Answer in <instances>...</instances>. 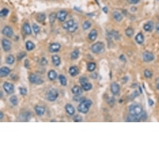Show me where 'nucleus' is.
<instances>
[{"mask_svg":"<svg viewBox=\"0 0 159 159\" xmlns=\"http://www.w3.org/2000/svg\"><path fill=\"white\" fill-rule=\"evenodd\" d=\"M93 104V102L90 99H84L81 102L77 107V110L82 113H87Z\"/></svg>","mask_w":159,"mask_h":159,"instance_id":"f257e3e1","label":"nucleus"},{"mask_svg":"<svg viewBox=\"0 0 159 159\" xmlns=\"http://www.w3.org/2000/svg\"><path fill=\"white\" fill-rule=\"evenodd\" d=\"M143 112V108L139 104L135 103L129 107V113L132 116H139Z\"/></svg>","mask_w":159,"mask_h":159,"instance_id":"f03ea898","label":"nucleus"},{"mask_svg":"<svg viewBox=\"0 0 159 159\" xmlns=\"http://www.w3.org/2000/svg\"><path fill=\"white\" fill-rule=\"evenodd\" d=\"M92 51L95 54H100L104 51V44L102 42H97L94 44L91 48Z\"/></svg>","mask_w":159,"mask_h":159,"instance_id":"7ed1b4c3","label":"nucleus"},{"mask_svg":"<svg viewBox=\"0 0 159 159\" xmlns=\"http://www.w3.org/2000/svg\"><path fill=\"white\" fill-rule=\"evenodd\" d=\"M59 96V93L58 91L55 89H52L48 92L47 94V99L50 102H54L58 99Z\"/></svg>","mask_w":159,"mask_h":159,"instance_id":"20e7f679","label":"nucleus"},{"mask_svg":"<svg viewBox=\"0 0 159 159\" xmlns=\"http://www.w3.org/2000/svg\"><path fill=\"white\" fill-rule=\"evenodd\" d=\"M29 81L31 84L36 85L41 84L44 82V81L39 76H37L35 74H31L30 76H29Z\"/></svg>","mask_w":159,"mask_h":159,"instance_id":"39448f33","label":"nucleus"},{"mask_svg":"<svg viewBox=\"0 0 159 159\" xmlns=\"http://www.w3.org/2000/svg\"><path fill=\"white\" fill-rule=\"evenodd\" d=\"M142 58L144 62H149L152 61L154 60L155 59V56L152 52L149 51H145L143 53Z\"/></svg>","mask_w":159,"mask_h":159,"instance_id":"423d86ee","label":"nucleus"},{"mask_svg":"<svg viewBox=\"0 0 159 159\" xmlns=\"http://www.w3.org/2000/svg\"><path fill=\"white\" fill-rule=\"evenodd\" d=\"M3 87L4 90L8 94H11L12 93H13L15 87H14V85L13 84L10 83V82H6L3 84Z\"/></svg>","mask_w":159,"mask_h":159,"instance_id":"0eeeda50","label":"nucleus"},{"mask_svg":"<svg viewBox=\"0 0 159 159\" xmlns=\"http://www.w3.org/2000/svg\"><path fill=\"white\" fill-rule=\"evenodd\" d=\"M2 33L3 35L8 37V38H11V37L13 36L14 32L13 31V29L10 26H6L3 28V29Z\"/></svg>","mask_w":159,"mask_h":159,"instance_id":"6e6552de","label":"nucleus"},{"mask_svg":"<svg viewBox=\"0 0 159 159\" xmlns=\"http://www.w3.org/2000/svg\"><path fill=\"white\" fill-rule=\"evenodd\" d=\"M120 86L117 83V82H113L110 85V90H111L112 93L113 94V95H117L120 92Z\"/></svg>","mask_w":159,"mask_h":159,"instance_id":"1a4fd4ad","label":"nucleus"},{"mask_svg":"<svg viewBox=\"0 0 159 159\" xmlns=\"http://www.w3.org/2000/svg\"><path fill=\"white\" fill-rule=\"evenodd\" d=\"M3 49L5 52H8L11 49V42L6 39H3L2 40Z\"/></svg>","mask_w":159,"mask_h":159,"instance_id":"9d476101","label":"nucleus"},{"mask_svg":"<svg viewBox=\"0 0 159 159\" xmlns=\"http://www.w3.org/2000/svg\"><path fill=\"white\" fill-rule=\"evenodd\" d=\"M61 49V44L58 43V42H54V43L51 44L49 47V51L50 52L54 53V52H57L59 51Z\"/></svg>","mask_w":159,"mask_h":159,"instance_id":"9b49d317","label":"nucleus"},{"mask_svg":"<svg viewBox=\"0 0 159 159\" xmlns=\"http://www.w3.org/2000/svg\"><path fill=\"white\" fill-rule=\"evenodd\" d=\"M67 16V13L66 11L61 10L57 13V19L61 22H64L66 20Z\"/></svg>","mask_w":159,"mask_h":159,"instance_id":"f8f14e48","label":"nucleus"},{"mask_svg":"<svg viewBox=\"0 0 159 159\" xmlns=\"http://www.w3.org/2000/svg\"><path fill=\"white\" fill-rule=\"evenodd\" d=\"M11 72V70L8 67H3L0 69V76L1 77H5L9 76Z\"/></svg>","mask_w":159,"mask_h":159,"instance_id":"ddd939ff","label":"nucleus"},{"mask_svg":"<svg viewBox=\"0 0 159 159\" xmlns=\"http://www.w3.org/2000/svg\"><path fill=\"white\" fill-rule=\"evenodd\" d=\"M35 110L37 116H42L44 114L46 109H45L44 107H42V106H36L35 107Z\"/></svg>","mask_w":159,"mask_h":159,"instance_id":"4468645a","label":"nucleus"},{"mask_svg":"<svg viewBox=\"0 0 159 159\" xmlns=\"http://www.w3.org/2000/svg\"><path fill=\"white\" fill-rule=\"evenodd\" d=\"M65 109H66L67 113L69 116H73L75 113V109L74 106L71 104H67L65 106Z\"/></svg>","mask_w":159,"mask_h":159,"instance_id":"2eb2a0df","label":"nucleus"},{"mask_svg":"<svg viewBox=\"0 0 159 159\" xmlns=\"http://www.w3.org/2000/svg\"><path fill=\"white\" fill-rule=\"evenodd\" d=\"M69 73L72 77H75L79 74V69L77 66H71L69 69Z\"/></svg>","mask_w":159,"mask_h":159,"instance_id":"dca6fc26","label":"nucleus"},{"mask_svg":"<svg viewBox=\"0 0 159 159\" xmlns=\"http://www.w3.org/2000/svg\"><path fill=\"white\" fill-rule=\"evenodd\" d=\"M72 93L74 95H81L83 93V89L78 86H75L72 88Z\"/></svg>","mask_w":159,"mask_h":159,"instance_id":"f3484780","label":"nucleus"},{"mask_svg":"<svg viewBox=\"0 0 159 159\" xmlns=\"http://www.w3.org/2000/svg\"><path fill=\"white\" fill-rule=\"evenodd\" d=\"M52 62L53 64L55 66H59L60 65L61 61V58L58 55H54L52 56Z\"/></svg>","mask_w":159,"mask_h":159,"instance_id":"a211bd4d","label":"nucleus"},{"mask_svg":"<svg viewBox=\"0 0 159 159\" xmlns=\"http://www.w3.org/2000/svg\"><path fill=\"white\" fill-rule=\"evenodd\" d=\"M48 76L49 80L53 81L56 80L57 77H58V74H57V72L54 70H51L48 72Z\"/></svg>","mask_w":159,"mask_h":159,"instance_id":"6ab92c4d","label":"nucleus"},{"mask_svg":"<svg viewBox=\"0 0 159 159\" xmlns=\"http://www.w3.org/2000/svg\"><path fill=\"white\" fill-rule=\"evenodd\" d=\"M144 30L147 32H150V31H152L154 29V23L152 21H149V22H147L144 25Z\"/></svg>","mask_w":159,"mask_h":159,"instance_id":"aec40b11","label":"nucleus"},{"mask_svg":"<svg viewBox=\"0 0 159 159\" xmlns=\"http://www.w3.org/2000/svg\"><path fill=\"white\" fill-rule=\"evenodd\" d=\"M127 122H140V119L139 116H132V115H129L127 118Z\"/></svg>","mask_w":159,"mask_h":159,"instance_id":"412c9836","label":"nucleus"},{"mask_svg":"<svg viewBox=\"0 0 159 159\" xmlns=\"http://www.w3.org/2000/svg\"><path fill=\"white\" fill-rule=\"evenodd\" d=\"M97 37V31L96 29H93L90 31L89 34V38L90 41H94L96 39Z\"/></svg>","mask_w":159,"mask_h":159,"instance_id":"4be33fe9","label":"nucleus"},{"mask_svg":"<svg viewBox=\"0 0 159 159\" xmlns=\"http://www.w3.org/2000/svg\"><path fill=\"white\" fill-rule=\"evenodd\" d=\"M75 23L73 19H69L67 21L64 22V23L62 25V28L65 29H68L70 27H71Z\"/></svg>","mask_w":159,"mask_h":159,"instance_id":"5701e85b","label":"nucleus"},{"mask_svg":"<svg viewBox=\"0 0 159 159\" xmlns=\"http://www.w3.org/2000/svg\"><path fill=\"white\" fill-rule=\"evenodd\" d=\"M23 31L27 35H30L31 34V29L30 25L28 22H25L23 25Z\"/></svg>","mask_w":159,"mask_h":159,"instance_id":"b1692460","label":"nucleus"},{"mask_svg":"<svg viewBox=\"0 0 159 159\" xmlns=\"http://www.w3.org/2000/svg\"><path fill=\"white\" fill-rule=\"evenodd\" d=\"M46 18V16L44 13H38L36 16V20L38 22H42L43 21H45Z\"/></svg>","mask_w":159,"mask_h":159,"instance_id":"393cba45","label":"nucleus"},{"mask_svg":"<svg viewBox=\"0 0 159 159\" xmlns=\"http://www.w3.org/2000/svg\"><path fill=\"white\" fill-rule=\"evenodd\" d=\"M135 41L137 43L139 44H141L144 41V36L142 33L137 34V36H135Z\"/></svg>","mask_w":159,"mask_h":159,"instance_id":"a878e982","label":"nucleus"},{"mask_svg":"<svg viewBox=\"0 0 159 159\" xmlns=\"http://www.w3.org/2000/svg\"><path fill=\"white\" fill-rule=\"evenodd\" d=\"M15 61V58L14 56H13L12 54H9V56H8L6 58V62L8 64H14V62Z\"/></svg>","mask_w":159,"mask_h":159,"instance_id":"bb28decb","label":"nucleus"},{"mask_svg":"<svg viewBox=\"0 0 159 159\" xmlns=\"http://www.w3.org/2000/svg\"><path fill=\"white\" fill-rule=\"evenodd\" d=\"M26 48L28 51H30L33 50L35 48V44L31 41H27L26 43Z\"/></svg>","mask_w":159,"mask_h":159,"instance_id":"cd10ccee","label":"nucleus"},{"mask_svg":"<svg viewBox=\"0 0 159 159\" xmlns=\"http://www.w3.org/2000/svg\"><path fill=\"white\" fill-rule=\"evenodd\" d=\"M109 35L111 36L112 39L113 38L116 40H120V35L117 31H112V32H109Z\"/></svg>","mask_w":159,"mask_h":159,"instance_id":"c85d7f7f","label":"nucleus"},{"mask_svg":"<svg viewBox=\"0 0 159 159\" xmlns=\"http://www.w3.org/2000/svg\"><path fill=\"white\" fill-rule=\"evenodd\" d=\"M82 89H83V90H85V91H89V90H90V89H92V88H93V85H92L90 82H86V83L84 84L83 85H82Z\"/></svg>","mask_w":159,"mask_h":159,"instance_id":"c756f323","label":"nucleus"},{"mask_svg":"<svg viewBox=\"0 0 159 159\" xmlns=\"http://www.w3.org/2000/svg\"><path fill=\"white\" fill-rule=\"evenodd\" d=\"M113 18H114V19L117 21H119V22L121 21L123 18L122 15L120 13L117 12V11H115V12L113 13Z\"/></svg>","mask_w":159,"mask_h":159,"instance_id":"7c9ffc66","label":"nucleus"},{"mask_svg":"<svg viewBox=\"0 0 159 159\" xmlns=\"http://www.w3.org/2000/svg\"><path fill=\"white\" fill-rule=\"evenodd\" d=\"M59 81H60L61 84L62 86H66L67 85V79L64 75L61 74L59 76Z\"/></svg>","mask_w":159,"mask_h":159,"instance_id":"2f4dec72","label":"nucleus"},{"mask_svg":"<svg viewBox=\"0 0 159 159\" xmlns=\"http://www.w3.org/2000/svg\"><path fill=\"white\" fill-rule=\"evenodd\" d=\"M96 64L95 62H89L87 64V71L89 72H93L96 69Z\"/></svg>","mask_w":159,"mask_h":159,"instance_id":"473e14b6","label":"nucleus"},{"mask_svg":"<svg viewBox=\"0 0 159 159\" xmlns=\"http://www.w3.org/2000/svg\"><path fill=\"white\" fill-rule=\"evenodd\" d=\"M9 101H10L11 104L15 106H17L18 104V99L16 96H11L10 99H9Z\"/></svg>","mask_w":159,"mask_h":159,"instance_id":"72a5a7b5","label":"nucleus"},{"mask_svg":"<svg viewBox=\"0 0 159 159\" xmlns=\"http://www.w3.org/2000/svg\"><path fill=\"white\" fill-rule=\"evenodd\" d=\"M31 113L28 112H25L23 113V116H22V118H21V121H28V120L30 119L31 117Z\"/></svg>","mask_w":159,"mask_h":159,"instance_id":"f704fd0d","label":"nucleus"},{"mask_svg":"<svg viewBox=\"0 0 159 159\" xmlns=\"http://www.w3.org/2000/svg\"><path fill=\"white\" fill-rule=\"evenodd\" d=\"M79 56V51L78 50H75L73 52H72V53L71 54V58L72 60H75V59H77Z\"/></svg>","mask_w":159,"mask_h":159,"instance_id":"c9c22d12","label":"nucleus"},{"mask_svg":"<svg viewBox=\"0 0 159 159\" xmlns=\"http://www.w3.org/2000/svg\"><path fill=\"white\" fill-rule=\"evenodd\" d=\"M49 18V22H50L51 24L54 23L57 18V14L55 13H52L50 14Z\"/></svg>","mask_w":159,"mask_h":159,"instance_id":"e433bc0d","label":"nucleus"},{"mask_svg":"<svg viewBox=\"0 0 159 159\" xmlns=\"http://www.w3.org/2000/svg\"><path fill=\"white\" fill-rule=\"evenodd\" d=\"M91 26V22L89 21H86L82 25V28L84 30H87Z\"/></svg>","mask_w":159,"mask_h":159,"instance_id":"4c0bfd02","label":"nucleus"},{"mask_svg":"<svg viewBox=\"0 0 159 159\" xmlns=\"http://www.w3.org/2000/svg\"><path fill=\"white\" fill-rule=\"evenodd\" d=\"M134 34V31L132 28H128L126 30V35L127 37H132Z\"/></svg>","mask_w":159,"mask_h":159,"instance_id":"58836bf2","label":"nucleus"},{"mask_svg":"<svg viewBox=\"0 0 159 159\" xmlns=\"http://www.w3.org/2000/svg\"><path fill=\"white\" fill-rule=\"evenodd\" d=\"M77 28H78L77 23H76V22H75V23L71 27H70V28H69L67 30L69 32H74L75 31L77 30Z\"/></svg>","mask_w":159,"mask_h":159,"instance_id":"ea45409f","label":"nucleus"},{"mask_svg":"<svg viewBox=\"0 0 159 159\" xmlns=\"http://www.w3.org/2000/svg\"><path fill=\"white\" fill-rule=\"evenodd\" d=\"M8 13H9V10L6 8H4L0 12V15L1 17H5L8 15Z\"/></svg>","mask_w":159,"mask_h":159,"instance_id":"a19ab883","label":"nucleus"},{"mask_svg":"<svg viewBox=\"0 0 159 159\" xmlns=\"http://www.w3.org/2000/svg\"><path fill=\"white\" fill-rule=\"evenodd\" d=\"M26 56V52H21L19 54H18V56H17V60L21 61V59H23V58H25Z\"/></svg>","mask_w":159,"mask_h":159,"instance_id":"79ce46f5","label":"nucleus"},{"mask_svg":"<svg viewBox=\"0 0 159 159\" xmlns=\"http://www.w3.org/2000/svg\"><path fill=\"white\" fill-rule=\"evenodd\" d=\"M79 82H80V84L82 86V85H83L84 84L88 82L87 77H86V76H81V77L79 78Z\"/></svg>","mask_w":159,"mask_h":159,"instance_id":"37998d69","label":"nucleus"},{"mask_svg":"<svg viewBox=\"0 0 159 159\" xmlns=\"http://www.w3.org/2000/svg\"><path fill=\"white\" fill-rule=\"evenodd\" d=\"M32 28H33L34 32H35L36 35H37V34H38L39 32H40V28H39L36 24H33V25H32Z\"/></svg>","mask_w":159,"mask_h":159,"instance_id":"c03bdc74","label":"nucleus"},{"mask_svg":"<svg viewBox=\"0 0 159 159\" xmlns=\"http://www.w3.org/2000/svg\"><path fill=\"white\" fill-rule=\"evenodd\" d=\"M144 76L146 78H151L152 77V72L149 70H145L144 71Z\"/></svg>","mask_w":159,"mask_h":159,"instance_id":"a18cd8bd","label":"nucleus"},{"mask_svg":"<svg viewBox=\"0 0 159 159\" xmlns=\"http://www.w3.org/2000/svg\"><path fill=\"white\" fill-rule=\"evenodd\" d=\"M74 121L76 122H80L82 121V117L81 116L77 115V116H75L73 118Z\"/></svg>","mask_w":159,"mask_h":159,"instance_id":"49530a36","label":"nucleus"},{"mask_svg":"<svg viewBox=\"0 0 159 159\" xmlns=\"http://www.w3.org/2000/svg\"><path fill=\"white\" fill-rule=\"evenodd\" d=\"M73 99L75 101H80L81 102L82 100H83L84 99V98L82 97L81 96V95H75L74 97H73Z\"/></svg>","mask_w":159,"mask_h":159,"instance_id":"de8ad7c7","label":"nucleus"},{"mask_svg":"<svg viewBox=\"0 0 159 159\" xmlns=\"http://www.w3.org/2000/svg\"><path fill=\"white\" fill-rule=\"evenodd\" d=\"M19 91H20V94L22 96H26L27 94V89L25 87H19Z\"/></svg>","mask_w":159,"mask_h":159,"instance_id":"09e8293b","label":"nucleus"},{"mask_svg":"<svg viewBox=\"0 0 159 159\" xmlns=\"http://www.w3.org/2000/svg\"><path fill=\"white\" fill-rule=\"evenodd\" d=\"M108 103L110 104V106H113L115 104V99L113 97H110L109 99V101H108Z\"/></svg>","mask_w":159,"mask_h":159,"instance_id":"8fccbe9b","label":"nucleus"},{"mask_svg":"<svg viewBox=\"0 0 159 159\" xmlns=\"http://www.w3.org/2000/svg\"><path fill=\"white\" fill-rule=\"evenodd\" d=\"M48 64V61L45 58H42L41 60V64L42 65V66H45Z\"/></svg>","mask_w":159,"mask_h":159,"instance_id":"3c124183","label":"nucleus"},{"mask_svg":"<svg viewBox=\"0 0 159 159\" xmlns=\"http://www.w3.org/2000/svg\"><path fill=\"white\" fill-rule=\"evenodd\" d=\"M137 96H138V93L137 91H135L134 93L130 95V97H131V99H133L137 97Z\"/></svg>","mask_w":159,"mask_h":159,"instance_id":"603ef678","label":"nucleus"},{"mask_svg":"<svg viewBox=\"0 0 159 159\" xmlns=\"http://www.w3.org/2000/svg\"><path fill=\"white\" fill-rule=\"evenodd\" d=\"M90 77L93 79H97V74L96 73V72H94V73L91 74L90 75Z\"/></svg>","mask_w":159,"mask_h":159,"instance_id":"864d4df0","label":"nucleus"},{"mask_svg":"<svg viewBox=\"0 0 159 159\" xmlns=\"http://www.w3.org/2000/svg\"><path fill=\"white\" fill-rule=\"evenodd\" d=\"M25 67L27 68V69L29 68V61L28 59H26V60L25 61Z\"/></svg>","mask_w":159,"mask_h":159,"instance_id":"5fc2aeb1","label":"nucleus"},{"mask_svg":"<svg viewBox=\"0 0 159 159\" xmlns=\"http://www.w3.org/2000/svg\"><path fill=\"white\" fill-rule=\"evenodd\" d=\"M119 59H120L122 61H126V57H125L124 55H123V54L120 55V57H119Z\"/></svg>","mask_w":159,"mask_h":159,"instance_id":"6e6d98bb","label":"nucleus"},{"mask_svg":"<svg viewBox=\"0 0 159 159\" xmlns=\"http://www.w3.org/2000/svg\"><path fill=\"white\" fill-rule=\"evenodd\" d=\"M130 1L132 4H137L140 1V0H130Z\"/></svg>","mask_w":159,"mask_h":159,"instance_id":"4d7b16f0","label":"nucleus"},{"mask_svg":"<svg viewBox=\"0 0 159 159\" xmlns=\"http://www.w3.org/2000/svg\"><path fill=\"white\" fill-rule=\"evenodd\" d=\"M154 102L153 101V100H152V99H149V106H153V105H154Z\"/></svg>","mask_w":159,"mask_h":159,"instance_id":"13d9d810","label":"nucleus"},{"mask_svg":"<svg viewBox=\"0 0 159 159\" xmlns=\"http://www.w3.org/2000/svg\"><path fill=\"white\" fill-rule=\"evenodd\" d=\"M103 11L105 13H107V11H108V9L107 7H104V8H103Z\"/></svg>","mask_w":159,"mask_h":159,"instance_id":"bf43d9fd","label":"nucleus"},{"mask_svg":"<svg viewBox=\"0 0 159 159\" xmlns=\"http://www.w3.org/2000/svg\"><path fill=\"white\" fill-rule=\"evenodd\" d=\"M3 117H4V113L3 112H1V113H0V118H1V119H2L3 118Z\"/></svg>","mask_w":159,"mask_h":159,"instance_id":"052dcab7","label":"nucleus"},{"mask_svg":"<svg viewBox=\"0 0 159 159\" xmlns=\"http://www.w3.org/2000/svg\"><path fill=\"white\" fill-rule=\"evenodd\" d=\"M156 29H157V32H159V23H157V26H156Z\"/></svg>","mask_w":159,"mask_h":159,"instance_id":"680f3d73","label":"nucleus"},{"mask_svg":"<svg viewBox=\"0 0 159 159\" xmlns=\"http://www.w3.org/2000/svg\"><path fill=\"white\" fill-rule=\"evenodd\" d=\"M157 88L158 89H159V81H158V82H157Z\"/></svg>","mask_w":159,"mask_h":159,"instance_id":"e2e57ef3","label":"nucleus"},{"mask_svg":"<svg viewBox=\"0 0 159 159\" xmlns=\"http://www.w3.org/2000/svg\"><path fill=\"white\" fill-rule=\"evenodd\" d=\"M3 97V93H2V91L1 92V97Z\"/></svg>","mask_w":159,"mask_h":159,"instance_id":"0e129e2a","label":"nucleus"},{"mask_svg":"<svg viewBox=\"0 0 159 159\" xmlns=\"http://www.w3.org/2000/svg\"><path fill=\"white\" fill-rule=\"evenodd\" d=\"M51 122H56V120H52Z\"/></svg>","mask_w":159,"mask_h":159,"instance_id":"69168bd1","label":"nucleus"}]
</instances>
